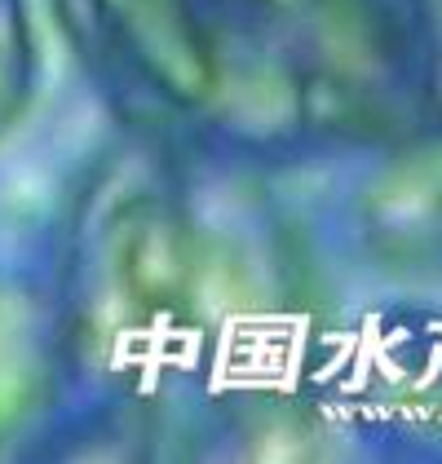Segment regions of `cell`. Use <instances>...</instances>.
Returning a JSON list of instances; mask_svg holds the SVG:
<instances>
[{
	"mask_svg": "<svg viewBox=\"0 0 442 464\" xmlns=\"http://www.w3.org/2000/svg\"><path fill=\"white\" fill-rule=\"evenodd\" d=\"M195 230L150 150L107 164L80 195L67 235L53 345L67 362H124L168 332L195 296Z\"/></svg>",
	"mask_w": 442,
	"mask_h": 464,
	"instance_id": "6da1fadb",
	"label": "cell"
},
{
	"mask_svg": "<svg viewBox=\"0 0 442 464\" xmlns=\"http://www.w3.org/2000/svg\"><path fill=\"white\" fill-rule=\"evenodd\" d=\"M293 89L301 129L403 138L434 107L438 44L425 0H226Z\"/></svg>",
	"mask_w": 442,
	"mask_h": 464,
	"instance_id": "7a4b0ae2",
	"label": "cell"
},
{
	"mask_svg": "<svg viewBox=\"0 0 442 464\" xmlns=\"http://www.w3.org/2000/svg\"><path fill=\"white\" fill-rule=\"evenodd\" d=\"M53 18L147 142L226 120L239 49L226 0H53Z\"/></svg>",
	"mask_w": 442,
	"mask_h": 464,
	"instance_id": "3957f363",
	"label": "cell"
},
{
	"mask_svg": "<svg viewBox=\"0 0 442 464\" xmlns=\"http://www.w3.org/2000/svg\"><path fill=\"white\" fill-rule=\"evenodd\" d=\"M53 362L58 345L44 305L23 287L0 284V438L36 411Z\"/></svg>",
	"mask_w": 442,
	"mask_h": 464,
	"instance_id": "277c9868",
	"label": "cell"
},
{
	"mask_svg": "<svg viewBox=\"0 0 442 464\" xmlns=\"http://www.w3.org/2000/svg\"><path fill=\"white\" fill-rule=\"evenodd\" d=\"M36 89V32L27 0H0V133L18 124Z\"/></svg>",
	"mask_w": 442,
	"mask_h": 464,
	"instance_id": "5b68a950",
	"label": "cell"
}]
</instances>
